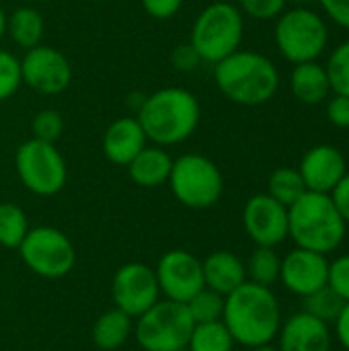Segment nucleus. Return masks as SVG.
I'll list each match as a JSON object with an SVG mask.
<instances>
[{
    "label": "nucleus",
    "mask_w": 349,
    "mask_h": 351,
    "mask_svg": "<svg viewBox=\"0 0 349 351\" xmlns=\"http://www.w3.org/2000/svg\"><path fill=\"white\" fill-rule=\"evenodd\" d=\"M282 321L280 302L267 286L245 282L224 298L222 323L234 343L247 350L272 343L278 337Z\"/></svg>",
    "instance_id": "obj_1"
},
{
    "label": "nucleus",
    "mask_w": 349,
    "mask_h": 351,
    "mask_svg": "<svg viewBox=\"0 0 349 351\" xmlns=\"http://www.w3.org/2000/svg\"><path fill=\"white\" fill-rule=\"evenodd\" d=\"M136 119L150 144L167 148L177 146L195 134L202 119V107L191 90L165 86L144 97Z\"/></svg>",
    "instance_id": "obj_2"
},
{
    "label": "nucleus",
    "mask_w": 349,
    "mask_h": 351,
    "mask_svg": "<svg viewBox=\"0 0 349 351\" xmlns=\"http://www.w3.org/2000/svg\"><path fill=\"white\" fill-rule=\"evenodd\" d=\"M214 80L220 93L243 107L269 103L280 88L278 66L263 53L237 49L214 64Z\"/></svg>",
    "instance_id": "obj_3"
},
{
    "label": "nucleus",
    "mask_w": 349,
    "mask_h": 351,
    "mask_svg": "<svg viewBox=\"0 0 349 351\" xmlns=\"http://www.w3.org/2000/svg\"><path fill=\"white\" fill-rule=\"evenodd\" d=\"M348 224L329 193L306 191L288 208V237L296 247L329 255L341 247Z\"/></svg>",
    "instance_id": "obj_4"
},
{
    "label": "nucleus",
    "mask_w": 349,
    "mask_h": 351,
    "mask_svg": "<svg viewBox=\"0 0 349 351\" xmlns=\"http://www.w3.org/2000/svg\"><path fill=\"white\" fill-rule=\"evenodd\" d=\"M245 35V14L232 2H212L193 21L189 43L202 62L218 64L241 49Z\"/></svg>",
    "instance_id": "obj_5"
},
{
    "label": "nucleus",
    "mask_w": 349,
    "mask_h": 351,
    "mask_svg": "<svg viewBox=\"0 0 349 351\" xmlns=\"http://www.w3.org/2000/svg\"><path fill=\"white\" fill-rule=\"evenodd\" d=\"M274 37L288 62H317L327 49L329 29L325 19L311 6H292L276 19Z\"/></svg>",
    "instance_id": "obj_6"
},
{
    "label": "nucleus",
    "mask_w": 349,
    "mask_h": 351,
    "mask_svg": "<svg viewBox=\"0 0 349 351\" xmlns=\"http://www.w3.org/2000/svg\"><path fill=\"white\" fill-rule=\"evenodd\" d=\"M167 183L175 199L189 210H208L216 206L224 191V177L218 165L197 152L173 158Z\"/></svg>",
    "instance_id": "obj_7"
},
{
    "label": "nucleus",
    "mask_w": 349,
    "mask_h": 351,
    "mask_svg": "<svg viewBox=\"0 0 349 351\" xmlns=\"http://www.w3.org/2000/svg\"><path fill=\"white\" fill-rule=\"evenodd\" d=\"M193 325L185 304L163 298L134 319V339L142 351L183 350Z\"/></svg>",
    "instance_id": "obj_8"
},
{
    "label": "nucleus",
    "mask_w": 349,
    "mask_h": 351,
    "mask_svg": "<svg viewBox=\"0 0 349 351\" xmlns=\"http://www.w3.org/2000/svg\"><path fill=\"white\" fill-rule=\"evenodd\" d=\"M14 169L21 183L31 193L41 197L60 193L68 181V167L56 144L35 138L23 142L16 148Z\"/></svg>",
    "instance_id": "obj_9"
},
{
    "label": "nucleus",
    "mask_w": 349,
    "mask_h": 351,
    "mask_svg": "<svg viewBox=\"0 0 349 351\" xmlns=\"http://www.w3.org/2000/svg\"><path fill=\"white\" fill-rule=\"evenodd\" d=\"M19 255L29 271L43 280L66 278L76 265V249L66 232L53 226L29 228L19 245Z\"/></svg>",
    "instance_id": "obj_10"
},
{
    "label": "nucleus",
    "mask_w": 349,
    "mask_h": 351,
    "mask_svg": "<svg viewBox=\"0 0 349 351\" xmlns=\"http://www.w3.org/2000/svg\"><path fill=\"white\" fill-rule=\"evenodd\" d=\"M111 300L115 308L123 311L132 319L146 313L160 300V288L154 267L146 263H125L111 280Z\"/></svg>",
    "instance_id": "obj_11"
},
{
    "label": "nucleus",
    "mask_w": 349,
    "mask_h": 351,
    "mask_svg": "<svg viewBox=\"0 0 349 351\" xmlns=\"http://www.w3.org/2000/svg\"><path fill=\"white\" fill-rule=\"evenodd\" d=\"M154 274L160 288V296L173 302L185 304L202 288H206L202 261L185 249H171L160 255Z\"/></svg>",
    "instance_id": "obj_12"
},
{
    "label": "nucleus",
    "mask_w": 349,
    "mask_h": 351,
    "mask_svg": "<svg viewBox=\"0 0 349 351\" xmlns=\"http://www.w3.org/2000/svg\"><path fill=\"white\" fill-rule=\"evenodd\" d=\"M21 80L39 95H60L72 82V66L60 49L39 43L25 51Z\"/></svg>",
    "instance_id": "obj_13"
},
{
    "label": "nucleus",
    "mask_w": 349,
    "mask_h": 351,
    "mask_svg": "<svg viewBox=\"0 0 349 351\" xmlns=\"http://www.w3.org/2000/svg\"><path fill=\"white\" fill-rule=\"evenodd\" d=\"M243 226L257 247L276 249L288 239V208L267 193H257L243 208Z\"/></svg>",
    "instance_id": "obj_14"
},
{
    "label": "nucleus",
    "mask_w": 349,
    "mask_h": 351,
    "mask_svg": "<svg viewBox=\"0 0 349 351\" xmlns=\"http://www.w3.org/2000/svg\"><path fill=\"white\" fill-rule=\"evenodd\" d=\"M327 274H329L327 255L296 247L282 259L280 282L290 294L304 298L327 286Z\"/></svg>",
    "instance_id": "obj_15"
},
{
    "label": "nucleus",
    "mask_w": 349,
    "mask_h": 351,
    "mask_svg": "<svg viewBox=\"0 0 349 351\" xmlns=\"http://www.w3.org/2000/svg\"><path fill=\"white\" fill-rule=\"evenodd\" d=\"M298 173L306 185V191L315 193H331L333 187L344 179L348 173L346 156L339 148L331 144L313 146L300 160Z\"/></svg>",
    "instance_id": "obj_16"
},
{
    "label": "nucleus",
    "mask_w": 349,
    "mask_h": 351,
    "mask_svg": "<svg viewBox=\"0 0 349 351\" xmlns=\"http://www.w3.org/2000/svg\"><path fill=\"white\" fill-rule=\"evenodd\" d=\"M276 339L280 351H331L333 346L329 325L304 311L282 321Z\"/></svg>",
    "instance_id": "obj_17"
},
{
    "label": "nucleus",
    "mask_w": 349,
    "mask_h": 351,
    "mask_svg": "<svg viewBox=\"0 0 349 351\" xmlns=\"http://www.w3.org/2000/svg\"><path fill=\"white\" fill-rule=\"evenodd\" d=\"M148 144V138L136 117L115 119L103 134V154L117 167H128L134 156Z\"/></svg>",
    "instance_id": "obj_18"
},
{
    "label": "nucleus",
    "mask_w": 349,
    "mask_h": 351,
    "mask_svg": "<svg viewBox=\"0 0 349 351\" xmlns=\"http://www.w3.org/2000/svg\"><path fill=\"white\" fill-rule=\"evenodd\" d=\"M204 286L222 294L224 298L232 294L247 282L245 261L232 251H214L202 261Z\"/></svg>",
    "instance_id": "obj_19"
},
{
    "label": "nucleus",
    "mask_w": 349,
    "mask_h": 351,
    "mask_svg": "<svg viewBox=\"0 0 349 351\" xmlns=\"http://www.w3.org/2000/svg\"><path fill=\"white\" fill-rule=\"evenodd\" d=\"M125 169H128L130 179L138 187L154 189L169 181V175L173 169V156L163 146L146 144Z\"/></svg>",
    "instance_id": "obj_20"
},
{
    "label": "nucleus",
    "mask_w": 349,
    "mask_h": 351,
    "mask_svg": "<svg viewBox=\"0 0 349 351\" xmlns=\"http://www.w3.org/2000/svg\"><path fill=\"white\" fill-rule=\"evenodd\" d=\"M290 88H292V95L304 105L323 103L325 99H329V93H331L325 66L319 64V60L294 64V70L290 74Z\"/></svg>",
    "instance_id": "obj_21"
},
{
    "label": "nucleus",
    "mask_w": 349,
    "mask_h": 351,
    "mask_svg": "<svg viewBox=\"0 0 349 351\" xmlns=\"http://www.w3.org/2000/svg\"><path fill=\"white\" fill-rule=\"evenodd\" d=\"M134 335V319L119 308L105 311L93 325L91 339L99 351L121 350Z\"/></svg>",
    "instance_id": "obj_22"
},
{
    "label": "nucleus",
    "mask_w": 349,
    "mask_h": 351,
    "mask_svg": "<svg viewBox=\"0 0 349 351\" xmlns=\"http://www.w3.org/2000/svg\"><path fill=\"white\" fill-rule=\"evenodd\" d=\"M6 33L23 49H31L39 45L45 33V23L41 12L33 6L14 8L6 19Z\"/></svg>",
    "instance_id": "obj_23"
},
{
    "label": "nucleus",
    "mask_w": 349,
    "mask_h": 351,
    "mask_svg": "<svg viewBox=\"0 0 349 351\" xmlns=\"http://www.w3.org/2000/svg\"><path fill=\"white\" fill-rule=\"evenodd\" d=\"M280 267L282 257L276 253L274 247H255V251L249 255L245 263L247 282L272 288L276 282H280Z\"/></svg>",
    "instance_id": "obj_24"
},
{
    "label": "nucleus",
    "mask_w": 349,
    "mask_h": 351,
    "mask_svg": "<svg viewBox=\"0 0 349 351\" xmlns=\"http://www.w3.org/2000/svg\"><path fill=\"white\" fill-rule=\"evenodd\" d=\"M234 346L237 343L222 321L193 325L187 341L189 351H232Z\"/></svg>",
    "instance_id": "obj_25"
},
{
    "label": "nucleus",
    "mask_w": 349,
    "mask_h": 351,
    "mask_svg": "<svg viewBox=\"0 0 349 351\" xmlns=\"http://www.w3.org/2000/svg\"><path fill=\"white\" fill-rule=\"evenodd\" d=\"M306 193V185L298 173V169L292 167H282L276 169L269 175L267 181V195H272L276 202H280L282 206L290 208L294 202H298L302 195Z\"/></svg>",
    "instance_id": "obj_26"
},
{
    "label": "nucleus",
    "mask_w": 349,
    "mask_h": 351,
    "mask_svg": "<svg viewBox=\"0 0 349 351\" xmlns=\"http://www.w3.org/2000/svg\"><path fill=\"white\" fill-rule=\"evenodd\" d=\"M29 232V220L21 206L4 202L0 204V245L4 249H19Z\"/></svg>",
    "instance_id": "obj_27"
},
{
    "label": "nucleus",
    "mask_w": 349,
    "mask_h": 351,
    "mask_svg": "<svg viewBox=\"0 0 349 351\" xmlns=\"http://www.w3.org/2000/svg\"><path fill=\"white\" fill-rule=\"evenodd\" d=\"M304 300V313L313 315L315 319L327 323V325H333L335 319L339 317L346 300H341L329 286H323L321 290L309 294L302 298Z\"/></svg>",
    "instance_id": "obj_28"
},
{
    "label": "nucleus",
    "mask_w": 349,
    "mask_h": 351,
    "mask_svg": "<svg viewBox=\"0 0 349 351\" xmlns=\"http://www.w3.org/2000/svg\"><path fill=\"white\" fill-rule=\"evenodd\" d=\"M187 313L195 325L200 323H212V321H222L224 313V296L210 290L202 288L189 302H185Z\"/></svg>",
    "instance_id": "obj_29"
},
{
    "label": "nucleus",
    "mask_w": 349,
    "mask_h": 351,
    "mask_svg": "<svg viewBox=\"0 0 349 351\" xmlns=\"http://www.w3.org/2000/svg\"><path fill=\"white\" fill-rule=\"evenodd\" d=\"M331 93L349 97V39L339 43L327 58L325 64Z\"/></svg>",
    "instance_id": "obj_30"
},
{
    "label": "nucleus",
    "mask_w": 349,
    "mask_h": 351,
    "mask_svg": "<svg viewBox=\"0 0 349 351\" xmlns=\"http://www.w3.org/2000/svg\"><path fill=\"white\" fill-rule=\"evenodd\" d=\"M31 132H33L35 140H43V142L56 144V140L64 132V117H62V113L56 111V109H41V111H37L33 121H31Z\"/></svg>",
    "instance_id": "obj_31"
},
{
    "label": "nucleus",
    "mask_w": 349,
    "mask_h": 351,
    "mask_svg": "<svg viewBox=\"0 0 349 351\" xmlns=\"http://www.w3.org/2000/svg\"><path fill=\"white\" fill-rule=\"evenodd\" d=\"M21 84V60L10 51L0 49V103L8 101Z\"/></svg>",
    "instance_id": "obj_32"
},
{
    "label": "nucleus",
    "mask_w": 349,
    "mask_h": 351,
    "mask_svg": "<svg viewBox=\"0 0 349 351\" xmlns=\"http://www.w3.org/2000/svg\"><path fill=\"white\" fill-rule=\"evenodd\" d=\"M288 6V0H239V8L243 14L255 21H274Z\"/></svg>",
    "instance_id": "obj_33"
},
{
    "label": "nucleus",
    "mask_w": 349,
    "mask_h": 351,
    "mask_svg": "<svg viewBox=\"0 0 349 351\" xmlns=\"http://www.w3.org/2000/svg\"><path fill=\"white\" fill-rule=\"evenodd\" d=\"M327 286L341 298L349 302V255H339L329 261Z\"/></svg>",
    "instance_id": "obj_34"
},
{
    "label": "nucleus",
    "mask_w": 349,
    "mask_h": 351,
    "mask_svg": "<svg viewBox=\"0 0 349 351\" xmlns=\"http://www.w3.org/2000/svg\"><path fill=\"white\" fill-rule=\"evenodd\" d=\"M200 62L202 60H200L197 51L193 49V45L189 41L175 45V49L171 51V64L179 72H191V70H195L200 66Z\"/></svg>",
    "instance_id": "obj_35"
},
{
    "label": "nucleus",
    "mask_w": 349,
    "mask_h": 351,
    "mask_svg": "<svg viewBox=\"0 0 349 351\" xmlns=\"http://www.w3.org/2000/svg\"><path fill=\"white\" fill-rule=\"evenodd\" d=\"M140 2H142L144 12L156 21L173 19L183 6V0H140Z\"/></svg>",
    "instance_id": "obj_36"
},
{
    "label": "nucleus",
    "mask_w": 349,
    "mask_h": 351,
    "mask_svg": "<svg viewBox=\"0 0 349 351\" xmlns=\"http://www.w3.org/2000/svg\"><path fill=\"white\" fill-rule=\"evenodd\" d=\"M327 119L335 128H349V97L333 95L327 103Z\"/></svg>",
    "instance_id": "obj_37"
},
{
    "label": "nucleus",
    "mask_w": 349,
    "mask_h": 351,
    "mask_svg": "<svg viewBox=\"0 0 349 351\" xmlns=\"http://www.w3.org/2000/svg\"><path fill=\"white\" fill-rule=\"evenodd\" d=\"M317 2L335 25L349 31V0H317Z\"/></svg>",
    "instance_id": "obj_38"
},
{
    "label": "nucleus",
    "mask_w": 349,
    "mask_h": 351,
    "mask_svg": "<svg viewBox=\"0 0 349 351\" xmlns=\"http://www.w3.org/2000/svg\"><path fill=\"white\" fill-rule=\"evenodd\" d=\"M337 212L341 214V218L346 220V224H349V173L344 175V179L333 187V191L329 193Z\"/></svg>",
    "instance_id": "obj_39"
},
{
    "label": "nucleus",
    "mask_w": 349,
    "mask_h": 351,
    "mask_svg": "<svg viewBox=\"0 0 349 351\" xmlns=\"http://www.w3.org/2000/svg\"><path fill=\"white\" fill-rule=\"evenodd\" d=\"M333 327H335V337H337L339 346L346 351H349V302L344 304V308H341L339 317L335 319Z\"/></svg>",
    "instance_id": "obj_40"
},
{
    "label": "nucleus",
    "mask_w": 349,
    "mask_h": 351,
    "mask_svg": "<svg viewBox=\"0 0 349 351\" xmlns=\"http://www.w3.org/2000/svg\"><path fill=\"white\" fill-rule=\"evenodd\" d=\"M6 19H8V14H6L4 8L0 6V39L6 35Z\"/></svg>",
    "instance_id": "obj_41"
},
{
    "label": "nucleus",
    "mask_w": 349,
    "mask_h": 351,
    "mask_svg": "<svg viewBox=\"0 0 349 351\" xmlns=\"http://www.w3.org/2000/svg\"><path fill=\"white\" fill-rule=\"evenodd\" d=\"M249 351H280L278 346H272V343H265V346H257V348H249Z\"/></svg>",
    "instance_id": "obj_42"
},
{
    "label": "nucleus",
    "mask_w": 349,
    "mask_h": 351,
    "mask_svg": "<svg viewBox=\"0 0 349 351\" xmlns=\"http://www.w3.org/2000/svg\"><path fill=\"white\" fill-rule=\"evenodd\" d=\"M288 2H294L296 6H309V4H313L317 0H288Z\"/></svg>",
    "instance_id": "obj_43"
},
{
    "label": "nucleus",
    "mask_w": 349,
    "mask_h": 351,
    "mask_svg": "<svg viewBox=\"0 0 349 351\" xmlns=\"http://www.w3.org/2000/svg\"><path fill=\"white\" fill-rule=\"evenodd\" d=\"M177 351H189V350H187V348H183V350H177Z\"/></svg>",
    "instance_id": "obj_44"
},
{
    "label": "nucleus",
    "mask_w": 349,
    "mask_h": 351,
    "mask_svg": "<svg viewBox=\"0 0 349 351\" xmlns=\"http://www.w3.org/2000/svg\"><path fill=\"white\" fill-rule=\"evenodd\" d=\"M93 2H101V0H93Z\"/></svg>",
    "instance_id": "obj_45"
},
{
    "label": "nucleus",
    "mask_w": 349,
    "mask_h": 351,
    "mask_svg": "<svg viewBox=\"0 0 349 351\" xmlns=\"http://www.w3.org/2000/svg\"><path fill=\"white\" fill-rule=\"evenodd\" d=\"M37 2H45V0H37Z\"/></svg>",
    "instance_id": "obj_46"
},
{
    "label": "nucleus",
    "mask_w": 349,
    "mask_h": 351,
    "mask_svg": "<svg viewBox=\"0 0 349 351\" xmlns=\"http://www.w3.org/2000/svg\"><path fill=\"white\" fill-rule=\"evenodd\" d=\"M341 351H346V350H341Z\"/></svg>",
    "instance_id": "obj_47"
}]
</instances>
